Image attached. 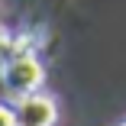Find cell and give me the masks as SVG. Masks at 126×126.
<instances>
[{
  "label": "cell",
  "mask_w": 126,
  "mask_h": 126,
  "mask_svg": "<svg viewBox=\"0 0 126 126\" xmlns=\"http://www.w3.org/2000/svg\"><path fill=\"white\" fill-rule=\"evenodd\" d=\"M7 87H10V94H16V97H29L39 84H42V65L32 58V55H19V58H13L10 65H7Z\"/></svg>",
  "instance_id": "obj_1"
},
{
  "label": "cell",
  "mask_w": 126,
  "mask_h": 126,
  "mask_svg": "<svg viewBox=\"0 0 126 126\" xmlns=\"http://www.w3.org/2000/svg\"><path fill=\"white\" fill-rule=\"evenodd\" d=\"M55 123V104L48 97H26L19 107V126H52Z\"/></svg>",
  "instance_id": "obj_2"
},
{
  "label": "cell",
  "mask_w": 126,
  "mask_h": 126,
  "mask_svg": "<svg viewBox=\"0 0 126 126\" xmlns=\"http://www.w3.org/2000/svg\"><path fill=\"white\" fill-rule=\"evenodd\" d=\"M0 126H19V116H13L7 107H0Z\"/></svg>",
  "instance_id": "obj_3"
},
{
  "label": "cell",
  "mask_w": 126,
  "mask_h": 126,
  "mask_svg": "<svg viewBox=\"0 0 126 126\" xmlns=\"http://www.w3.org/2000/svg\"><path fill=\"white\" fill-rule=\"evenodd\" d=\"M120 126H126V123H120Z\"/></svg>",
  "instance_id": "obj_4"
}]
</instances>
